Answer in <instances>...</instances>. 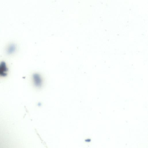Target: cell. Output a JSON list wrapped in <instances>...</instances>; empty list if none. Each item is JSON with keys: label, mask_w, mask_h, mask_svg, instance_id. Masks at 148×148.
I'll return each mask as SVG.
<instances>
[{"label": "cell", "mask_w": 148, "mask_h": 148, "mask_svg": "<svg viewBox=\"0 0 148 148\" xmlns=\"http://www.w3.org/2000/svg\"><path fill=\"white\" fill-rule=\"evenodd\" d=\"M8 71L6 63L4 62H1L0 63V77H5L7 75Z\"/></svg>", "instance_id": "obj_1"}]
</instances>
